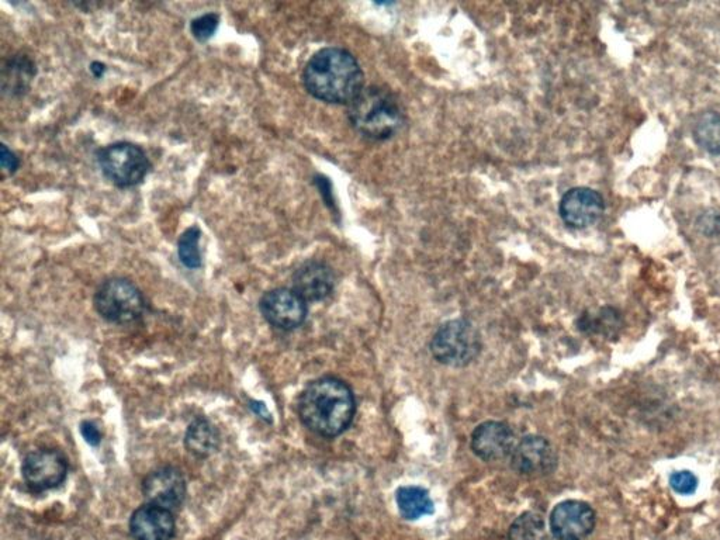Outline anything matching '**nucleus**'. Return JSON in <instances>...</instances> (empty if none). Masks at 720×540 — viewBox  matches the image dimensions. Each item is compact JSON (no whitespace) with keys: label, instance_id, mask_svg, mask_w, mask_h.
<instances>
[{"label":"nucleus","instance_id":"4be33fe9","mask_svg":"<svg viewBox=\"0 0 720 540\" xmlns=\"http://www.w3.org/2000/svg\"><path fill=\"white\" fill-rule=\"evenodd\" d=\"M218 22H220V19H218V16L214 15V13H207V15L197 17V19L193 20L192 24H190L193 37L199 41L209 40V38L213 37L214 33H216Z\"/></svg>","mask_w":720,"mask_h":540},{"label":"nucleus","instance_id":"4468645a","mask_svg":"<svg viewBox=\"0 0 720 540\" xmlns=\"http://www.w3.org/2000/svg\"><path fill=\"white\" fill-rule=\"evenodd\" d=\"M175 531L172 512L157 505H143L130 519V532L135 540H171Z\"/></svg>","mask_w":720,"mask_h":540},{"label":"nucleus","instance_id":"f257e3e1","mask_svg":"<svg viewBox=\"0 0 720 540\" xmlns=\"http://www.w3.org/2000/svg\"><path fill=\"white\" fill-rule=\"evenodd\" d=\"M297 408L301 422L311 432L335 438L352 424L356 401L348 384L335 377H321L303 390Z\"/></svg>","mask_w":720,"mask_h":540},{"label":"nucleus","instance_id":"f8f14e48","mask_svg":"<svg viewBox=\"0 0 720 540\" xmlns=\"http://www.w3.org/2000/svg\"><path fill=\"white\" fill-rule=\"evenodd\" d=\"M604 199L597 190L574 188L563 196L560 202V216L564 223L576 230L590 227L600 220L604 213Z\"/></svg>","mask_w":720,"mask_h":540},{"label":"nucleus","instance_id":"a878e982","mask_svg":"<svg viewBox=\"0 0 720 540\" xmlns=\"http://www.w3.org/2000/svg\"><path fill=\"white\" fill-rule=\"evenodd\" d=\"M81 432L83 438L86 439V442L89 443V445L92 446H98L100 443V439H102V435H100L99 429L96 428L95 424H92V422H83L81 425Z\"/></svg>","mask_w":720,"mask_h":540},{"label":"nucleus","instance_id":"423d86ee","mask_svg":"<svg viewBox=\"0 0 720 540\" xmlns=\"http://www.w3.org/2000/svg\"><path fill=\"white\" fill-rule=\"evenodd\" d=\"M98 162L103 175L119 188H133L151 169L145 152L130 143L107 145L98 151Z\"/></svg>","mask_w":720,"mask_h":540},{"label":"nucleus","instance_id":"9b49d317","mask_svg":"<svg viewBox=\"0 0 720 540\" xmlns=\"http://www.w3.org/2000/svg\"><path fill=\"white\" fill-rule=\"evenodd\" d=\"M186 480L175 467H161L145 477L143 494L148 504L176 510L186 498Z\"/></svg>","mask_w":720,"mask_h":540},{"label":"nucleus","instance_id":"393cba45","mask_svg":"<svg viewBox=\"0 0 720 540\" xmlns=\"http://www.w3.org/2000/svg\"><path fill=\"white\" fill-rule=\"evenodd\" d=\"M0 159H2L3 169L8 171L10 175L15 173L17 168H19V158H17L16 155L13 154L8 147H6V145H2V155H0Z\"/></svg>","mask_w":720,"mask_h":540},{"label":"nucleus","instance_id":"2eb2a0df","mask_svg":"<svg viewBox=\"0 0 720 540\" xmlns=\"http://www.w3.org/2000/svg\"><path fill=\"white\" fill-rule=\"evenodd\" d=\"M293 286L294 290L306 301L327 299L334 290V272L327 263L306 262L294 273Z\"/></svg>","mask_w":720,"mask_h":540},{"label":"nucleus","instance_id":"9d476101","mask_svg":"<svg viewBox=\"0 0 720 540\" xmlns=\"http://www.w3.org/2000/svg\"><path fill=\"white\" fill-rule=\"evenodd\" d=\"M511 466L522 476H548L556 470L557 453L543 436H526L512 452Z\"/></svg>","mask_w":720,"mask_h":540},{"label":"nucleus","instance_id":"5701e85b","mask_svg":"<svg viewBox=\"0 0 720 540\" xmlns=\"http://www.w3.org/2000/svg\"><path fill=\"white\" fill-rule=\"evenodd\" d=\"M670 484L675 493L690 495L694 494L695 490H697L698 479L694 473L683 470V472L674 473L673 476L670 477Z\"/></svg>","mask_w":720,"mask_h":540},{"label":"nucleus","instance_id":"ddd939ff","mask_svg":"<svg viewBox=\"0 0 720 540\" xmlns=\"http://www.w3.org/2000/svg\"><path fill=\"white\" fill-rule=\"evenodd\" d=\"M472 449L486 462L507 458L515 449L514 432L504 422H484L474 429Z\"/></svg>","mask_w":720,"mask_h":540},{"label":"nucleus","instance_id":"dca6fc26","mask_svg":"<svg viewBox=\"0 0 720 540\" xmlns=\"http://www.w3.org/2000/svg\"><path fill=\"white\" fill-rule=\"evenodd\" d=\"M220 442V432L206 418H197L186 432V449L197 458H209L220 448Z\"/></svg>","mask_w":720,"mask_h":540},{"label":"nucleus","instance_id":"39448f33","mask_svg":"<svg viewBox=\"0 0 720 540\" xmlns=\"http://www.w3.org/2000/svg\"><path fill=\"white\" fill-rule=\"evenodd\" d=\"M480 335L469 321L453 320L435 332L431 352L439 363L452 368H465L479 356Z\"/></svg>","mask_w":720,"mask_h":540},{"label":"nucleus","instance_id":"1a4fd4ad","mask_svg":"<svg viewBox=\"0 0 720 540\" xmlns=\"http://www.w3.org/2000/svg\"><path fill=\"white\" fill-rule=\"evenodd\" d=\"M594 528L595 512L583 501H564L550 515V531L557 540H584Z\"/></svg>","mask_w":720,"mask_h":540},{"label":"nucleus","instance_id":"7ed1b4c3","mask_svg":"<svg viewBox=\"0 0 720 540\" xmlns=\"http://www.w3.org/2000/svg\"><path fill=\"white\" fill-rule=\"evenodd\" d=\"M349 120L363 137L384 141L404 124V110L396 96L379 86H368L349 105Z\"/></svg>","mask_w":720,"mask_h":540},{"label":"nucleus","instance_id":"b1692460","mask_svg":"<svg viewBox=\"0 0 720 540\" xmlns=\"http://www.w3.org/2000/svg\"><path fill=\"white\" fill-rule=\"evenodd\" d=\"M698 225L705 234H720V214L706 213L701 217Z\"/></svg>","mask_w":720,"mask_h":540},{"label":"nucleus","instance_id":"20e7f679","mask_svg":"<svg viewBox=\"0 0 720 540\" xmlns=\"http://www.w3.org/2000/svg\"><path fill=\"white\" fill-rule=\"evenodd\" d=\"M93 304L100 317L120 325L140 320L147 307L143 293L123 278L105 280L96 290Z\"/></svg>","mask_w":720,"mask_h":540},{"label":"nucleus","instance_id":"bb28decb","mask_svg":"<svg viewBox=\"0 0 720 540\" xmlns=\"http://www.w3.org/2000/svg\"><path fill=\"white\" fill-rule=\"evenodd\" d=\"M92 72L95 74V76H102L103 72H105V65L99 64V62H95V64L92 65Z\"/></svg>","mask_w":720,"mask_h":540},{"label":"nucleus","instance_id":"6e6552de","mask_svg":"<svg viewBox=\"0 0 720 540\" xmlns=\"http://www.w3.org/2000/svg\"><path fill=\"white\" fill-rule=\"evenodd\" d=\"M259 308L263 318L278 330H296L307 318V301L296 290L286 287L263 294Z\"/></svg>","mask_w":720,"mask_h":540},{"label":"nucleus","instance_id":"a211bd4d","mask_svg":"<svg viewBox=\"0 0 720 540\" xmlns=\"http://www.w3.org/2000/svg\"><path fill=\"white\" fill-rule=\"evenodd\" d=\"M398 511L408 521L434 514V501L425 488L405 486L397 490Z\"/></svg>","mask_w":720,"mask_h":540},{"label":"nucleus","instance_id":"f3484780","mask_svg":"<svg viewBox=\"0 0 720 540\" xmlns=\"http://www.w3.org/2000/svg\"><path fill=\"white\" fill-rule=\"evenodd\" d=\"M36 75V65L26 55L17 54L2 68L3 92L9 95H22L29 89L30 82Z\"/></svg>","mask_w":720,"mask_h":540},{"label":"nucleus","instance_id":"f03ea898","mask_svg":"<svg viewBox=\"0 0 720 540\" xmlns=\"http://www.w3.org/2000/svg\"><path fill=\"white\" fill-rule=\"evenodd\" d=\"M307 92L315 99L334 105H351L362 92V68L351 53L330 47L318 51L303 72Z\"/></svg>","mask_w":720,"mask_h":540},{"label":"nucleus","instance_id":"aec40b11","mask_svg":"<svg viewBox=\"0 0 720 540\" xmlns=\"http://www.w3.org/2000/svg\"><path fill=\"white\" fill-rule=\"evenodd\" d=\"M546 525L536 512H525L515 519L510 529V540H545Z\"/></svg>","mask_w":720,"mask_h":540},{"label":"nucleus","instance_id":"0eeeda50","mask_svg":"<svg viewBox=\"0 0 720 540\" xmlns=\"http://www.w3.org/2000/svg\"><path fill=\"white\" fill-rule=\"evenodd\" d=\"M22 474L24 483L33 493H44L64 483L68 476V462L58 450H36L24 458Z\"/></svg>","mask_w":720,"mask_h":540},{"label":"nucleus","instance_id":"412c9836","mask_svg":"<svg viewBox=\"0 0 720 540\" xmlns=\"http://www.w3.org/2000/svg\"><path fill=\"white\" fill-rule=\"evenodd\" d=\"M202 231L199 227H190L182 235L178 242V254L180 262L189 269H197L202 266V255H200L199 241Z\"/></svg>","mask_w":720,"mask_h":540},{"label":"nucleus","instance_id":"6ab92c4d","mask_svg":"<svg viewBox=\"0 0 720 540\" xmlns=\"http://www.w3.org/2000/svg\"><path fill=\"white\" fill-rule=\"evenodd\" d=\"M695 140L711 154H720V114L708 112L702 114L695 124Z\"/></svg>","mask_w":720,"mask_h":540}]
</instances>
